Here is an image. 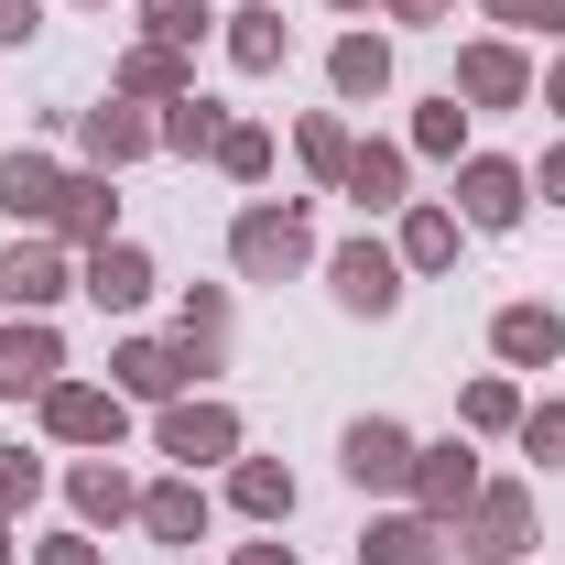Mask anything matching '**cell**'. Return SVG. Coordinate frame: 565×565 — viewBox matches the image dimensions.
I'll use <instances>...</instances> for the list:
<instances>
[{
	"label": "cell",
	"instance_id": "6da1fadb",
	"mask_svg": "<svg viewBox=\"0 0 565 565\" xmlns=\"http://www.w3.org/2000/svg\"><path fill=\"white\" fill-rule=\"evenodd\" d=\"M228 273L239 282L316 273V217H305V196H250V207L228 217Z\"/></svg>",
	"mask_w": 565,
	"mask_h": 565
},
{
	"label": "cell",
	"instance_id": "7a4b0ae2",
	"mask_svg": "<svg viewBox=\"0 0 565 565\" xmlns=\"http://www.w3.org/2000/svg\"><path fill=\"white\" fill-rule=\"evenodd\" d=\"M152 446L196 479V468H228L239 457V414L217 403V392H174V403H152Z\"/></svg>",
	"mask_w": 565,
	"mask_h": 565
},
{
	"label": "cell",
	"instance_id": "3957f363",
	"mask_svg": "<svg viewBox=\"0 0 565 565\" xmlns=\"http://www.w3.org/2000/svg\"><path fill=\"white\" fill-rule=\"evenodd\" d=\"M533 544V490L522 479H479V500L457 511V555L468 565H522Z\"/></svg>",
	"mask_w": 565,
	"mask_h": 565
},
{
	"label": "cell",
	"instance_id": "277c9868",
	"mask_svg": "<svg viewBox=\"0 0 565 565\" xmlns=\"http://www.w3.org/2000/svg\"><path fill=\"white\" fill-rule=\"evenodd\" d=\"M66 294H76V250L55 228H22V239L0 250V305H11V316H55Z\"/></svg>",
	"mask_w": 565,
	"mask_h": 565
},
{
	"label": "cell",
	"instance_id": "5b68a950",
	"mask_svg": "<svg viewBox=\"0 0 565 565\" xmlns=\"http://www.w3.org/2000/svg\"><path fill=\"white\" fill-rule=\"evenodd\" d=\"M403 282H414V273H403V250H392V239H370V228L327 250V294H338L349 316H370V327H381V316L403 305Z\"/></svg>",
	"mask_w": 565,
	"mask_h": 565
},
{
	"label": "cell",
	"instance_id": "8992f818",
	"mask_svg": "<svg viewBox=\"0 0 565 565\" xmlns=\"http://www.w3.org/2000/svg\"><path fill=\"white\" fill-rule=\"evenodd\" d=\"M44 435H55V446H87V457H120L131 403H120L109 381H55V392H44Z\"/></svg>",
	"mask_w": 565,
	"mask_h": 565
},
{
	"label": "cell",
	"instance_id": "52a82bcc",
	"mask_svg": "<svg viewBox=\"0 0 565 565\" xmlns=\"http://www.w3.org/2000/svg\"><path fill=\"white\" fill-rule=\"evenodd\" d=\"M446 87L468 98V120H479V109H533V66H522V44H511V33L457 44V76H446Z\"/></svg>",
	"mask_w": 565,
	"mask_h": 565
},
{
	"label": "cell",
	"instance_id": "ba28073f",
	"mask_svg": "<svg viewBox=\"0 0 565 565\" xmlns=\"http://www.w3.org/2000/svg\"><path fill=\"white\" fill-rule=\"evenodd\" d=\"M446 207L468 217V228H522V207H533V174L511 163V152H468L457 163V196Z\"/></svg>",
	"mask_w": 565,
	"mask_h": 565
},
{
	"label": "cell",
	"instance_id": "9c48e42d",
	"mask_svg": "<svg viewBox=\"0 0 565 565\" xmlns=\"http://www.w3.org/2000/svg\"><path fill=\"white\" fill-rule=\"evenodd\" d=\"M66 381V338H55V316H11L0 327V403H44Z\"/></svg>",
	"mask_w": 565,
	"mask_h": 565
},
{
	"label": "cell",
	"instance_id": "30bf717a",
	"mask_svg": "<svg viewBox=\"0 0 565 565\" xmlns=\"http://www.w3.org/2000/svg\"><path fill=\"white\" fill-rule=\"evenodd\" d=\"M152 250H141V239H98V250H87V262H76V294H87V305H98V316H141V305H152Z\"/></svg>",
	"mask_w": 565,
	"mask_h": 565
},
{
	"label": "cell",
	"instance_id": "8fae6325",
	"mask_svg": "<svg viewBox=\"0 0 565 565\" xmlns=\"http://www.w3.org/2000/svg\"><path fill=\"white\" fill-rule=\"evenodd\" d=\"M338 468H349V490H414V435L392 414H359L338 435Z\"/></svg>",
	"mask_w": 565,
	"mask_h": 565
},
{
	"label": "cell",
	"instance_id": "7c38bea8",
	"mask_svg": "<svg viewBox=\"0 0 565 565\" xmlns=\"http://www.w3.org/2000/svg\"><path fill=\"white\" fill-rule=\"evenodd\" d=\"M479 500V446L468 435H446V446H414V511L424 522H446L457 533V511Z\"/></svg>",
	"mask_w": 565,
	"mask_h": 565
},
{
	"label": "cell",
	"instance_id": "4fadbf2b",
	"mask_svg": "<svg viewBox=\"0 0 565 565\" xmlns=\"http://www.w3.org/2000/svg\"><path fill=\"white\" fill-rule=\"evenodd\" d=\"M109 392L120 403H174V392H196V359L174 349V338H120L109 349Z\"/></svg>",
	"mask_w": 565,
	"mask_h": 565
},
{
	"label": "cell",
	"instance_id": "5bb4252c",
	"mask_svg": "<svg viewBox=\"0 0 565 565\" xmlns=\"http://www.w3.org/2000/svg\"><path fill=\"white\" fill-rule=\"evenodd\" d=\"M76 141H87V163H98V174H131L141 152H163L152 109H141V98H120V87H109V98H98V109L76 120Z\"/></svg>",
	"mask_w": 565,
	"mask_h": 565
},
{
	"label": "cell",
	"instance_id": "9a60e30c",
	"mask_svg": "<svg viewBox=\"0 0 565 565\" xmlns=\"http://www.w3.org/2000/svg\"><path fill=\"white\" fill-rule=\"evenodd\" d=\"M338 196H349L359 217L414 207V152H403V141H349V174H338Z\"/></svg>",
	"mask_w": 565,
	"mask_h": 565
},
{
	"label": "cell",
	"instance_id": "2e32d148",
	"mask_svg": "<svg viewBox=\"0 0 565 565\" xmlns=\"http://www.w3.org/2000/svg\"><path fill=\"white\" fill-rule=\"evenodd\" d=\"M490 359H500V370H555V359H565V316L544 305V294L500 305V316H490Z\"/></svg>",
	"mask_w": 565,
	"mask_h": 565
},
{
	"label": "cell",
	"instance_id": "e0dca14e",
	"mask_svg": "<svg viewBox=\"0 0 565 565\" xmlns=\"http://www.w3.org/2000/svg\"><path fill=\"white\" fill-rule=\"evenodd\" d=\"M55 239H66L76 262H87L98 239H120V174H98V163L66 174V196H55Z\"/></svg>",
	"mask_w": 565,
	"mask_h": 565
},
{
	"label": "cell",
	"instance_id": "ac0fdd59",
	"mask_svg": "<svg viewBox=\"0 0 565 565\" xmlns=\"http://www.w3.org/2000/svg\"><path fill=\"white\" fill-rule=\"evenodd\" d=\"M66 500L87 533H120V522H141V479L120 468V457H76L66 468Z\"/></svg>",
	"mask_w": 565,
	"mask_h": 565
},
{
	"label": "cell",
	"instance_id": "d6986e66",
	"mask_svg": "<svg viewBox=\"0 0 565 565\" xmlns=\"http://www.w3.org/2000/svg\"><path fill=\"white\" fill-rule=\"evenodd\" d=\"M207 522H217V500H207V479H185V468L141 490V533H152V544H174V555H185V544H207Z\"/></svg>",
	"mask_w": 565,
	"mask_h": 565
},
{
	"label": "cell",
	"instance_id": "ffe728a7",
	"mask_svg": "<svg viewBox=\"0 0 565 565\" xmlns=\"http://www.w3.org/2000/svg\"><path fill=\"white\" fill-rule=\"evenodd\" d=\"M55 196H66L55 152H0V217L11 228H55Z\"/></svg>",
	"mask_w": 565,
	"mask_h": 565
},
{
	"label": "cell",
	"instance_id": "44dd1931",
	"mask_svg": "<svg viewBox=\"0 0 565 565\" xmlns=\"http://www.w3.org/2000/svg\"><path fill=\"white\" fill-rule=\"evenodd\" d=\"M446 555H457V533L424 522V511H381V522L359 533V565H446Z\"/></svg>",
	"mask_w": 565,
	"mask_h": 565
},
{
	"label": "cell",
	"instance_id": "7402d4cb",
	"mask_svg": "<svg viewBox=\"0 0 565 565\" xmlns=\"http://www.w3.org/2000/svg\"><path fill=\"white\" fill-rule=\"evenodd\" d=\"M217 22H228V66H239V76H282L294 22H282L273 0H239V11H217Z\"/></svg>",
	"mask_w": 565,
	"mask_h": 565
},
{
	"label": "cell",
	"instance_id": "603a6c76",
	"mask_svg": "<svg viewBox=\"0 0 565 565\" xmlns=\"http://www.w3.org/2000/svg\"><path fill=\"white\" fill-rule=\"evenodd\" d=\"M174 349L196 359V381L228 370V282H185V305H174Z\"/></svg>",
	"mask_w": 565,
	"mask_h": 565
},
{
	"label": "cell",
	"instance_id": "cb8c5ba5",
	"mask_svg": "<svg viewBox=\"0 0 565 565\" xmlns=\"http://www.w3.org/2000/svg\"><path fill=\"white\" fill-rule=\"evenodd\" d=\"M327 87H338V98H392V33H370V22H359V33H338V44H327Z\"/></svg>",
	"mask_w": 565,
	"mask_h": 565
},
{
	"label": "cell",
	"instance_id": "d4e9b609",
	"mask_svg": "<svg viewBox=\"0 0 565 565\" xmlns=\"http://www.w3.org/2000/svg\"><path fill=\"white\" fill-rule=\"evenodd\" d=\"M228 511L262 522V533H282L294 522V468L282 457H228Z\"/></svg>",
	"mask_w": 565,
	"mask_h": 565
},
{
	"label": "cell",
	"instance_id": "484cf974",
	"mask_svg": "<svg viewBox=\"0 0 565 565\" xmlns=\"http://www.w3.org/2000/svg\"><path fill=\"white\" fill-rule=\"evenodd\" d=\"M457 239H468V217L446 207V196H414L392 250H403V273H446V262H457Z\"/></svg>",
	"mask_w": 565,
	"mask_h": 565
},
{
	"label": "cell",
	"instance_id": "4316f807",
	"mask_svg": "<svg viewBox=\"0 0 565 565\" xmlns=\"http://www.w3.org/2000/svg\"><path fill=\"white\" fill-rule=\"evenodd\" d=\"M109 87L141 98V109H163V98H185V87H196V55H174V44H131V55L109 66Z\"/></svg>",
	"mask_w": 565,
	"mask_h": 565
},
{
	"label": "cell",
	"instance_id": "83f0119b",
	"mask_svg": "<svg viewBox=\"0 0 565 565\" xmlns=\"http://www.w3.org/2000/svg\"><path fill=\"white\" fill-rule=\"evenodd\" d=\"M152 131H163V152H217L228 109H217L207 87H185V98H163V109H152Z\"/></svg>",
	"mask_w": 565,
	"mask_h": 565
},
{
	"label": "cell",
	"instance_id": "f1b7e54d",
	"mask_svg": "<svg viewBox=\"0 0 565 565\" xmlns=\"http://www.w3.org/2000/svg\"><path fill=\"white\" fill-rule=\"evenodd\" d=\"M403 152H424V163H468V98H457V87H446V98H424Z\"/></svg>",
	"mask_w": 565,
	"mask_h": 565
},
{
	"label": "cell",
	"instance_id": "f546056e",
	"mask_svg": "<svg viewBox=\"0 0 565 565\" xmlns=\"http://www.w3.org/2000/svg\"><path fill=\"white\" fill-rule=\"evenodd\" d=\"M457 424H468V435H511V424H522V381H511V370H479V381L457 392Z\"/></svg>",
	"mask_w": 565,
	"mask_h": 565
},
{
	"label": "cell",
	"instance_id": "4dcf8cb0",
	"mask_svg": "<svg viewBox=\"0 0 565 565\" xmlns=\"http://www.w3.org/2000/svg\"><path fill=\"white\" fill-rule=\"evenodd\" d=\"M294 163H305L316 185H338V174H349V120H338V109H305V120H294Z\"/></svg>",
	"mask_w": 565,
	"mask_h": 565
},
{
	"label": "cell",
	"instance_id": "1f68e13d",
	"mask_svg": "<svg viewBox=\"0 0 565 565\" xmlns=\"http://www.w3.org/2000/svg\"><path fill=\"white\" fill-rule=\"evenodd\" d=\"M207 33H217L207 0H141V44H174V55H196Z\"/></svg>",
	"mask_w": 565,
	"mask_h": 565
},
{
	"label": "cell",
	"instance_id": "d6a6232c",
	"mask_svg": "<svg viewBox=\"0 0 565 565\" xmlns=\"http://www.w3.org/2000/svg\"><path fill=\"white\" fill-rule=\"evenodd\" d=\"M207 163H217V174H228V185H262V174H273V131H262V120H228Z\"/></svg>",
	"mask_w": 565,
	"mask_h": 565
},
{
	"label": "cell",
	"instance_id": "836d02e7",
	"mask_svg": "<svg viewBox=\"0 0 565 565\" xmlns=\"http://www.w3.org/2000/svg\"><path fill=\"white\" fill-rule=\"evenodd\" d=\"M44 500V457H22V446H0V522H22Z\"/></svg>",
	"mask_w": 565,
	"mask_h": 565
},
{
	"label": "cell",
	"instance_id": "e575fe53",
	"mask_svg": "<svg viewBox=\"0 0 565 565\" xmlns=\"http://www.w3.org/2000/svg\"><path fill=\"white\" fill-rule=\"evenodd\" d=\"M522 457H544V468H565V403H522Z\"/></svg>",
	"mask_w": 565,
	"mask_h": 565
},
{
	"label": "cell",
	"instance_id": "d590c367",
	"mask_svg": "<svg viewBox=\"0 0 565 565\" xmlns=\"http://www.w3.org/2000/svg\"><path fill=\"white\" fill-rule=\"evenodd\" d=\"M33 565H109L98 533H55V544H33Z\"/></svg>",
	"mask_w": 565,
	"mask_h": 565
},
{
	"label": "cell",
	"instance_id": "8d00e7d4",
	"mask_svg": "<svg viewBox=\"0 0 565 565\" xmlns=\"http://www.w3.org/2000/svg\"><path fill=\"white\" fill-rule=\"evenodd\" d=\"M522 174H533V196H544V207H565V141H544V163H522Z\"/></svg>",
	"mask_w": 565,
	"mask_h": 565
},
{
	"label": "cell",
	"instance_id": "74e56055",
	"mask_svg": "<svg viewBox=\"0 0 565 565\" xmlns=\"http://www.w3.org/2000/svg\"><path fill=\"white\" fill-rule=\"evenodd\" d=\"M44 33V0H0V44H33Z\"/></svg>",
	"mask_w": 565,
	"mask_h": 565
},
{
	"label": "cell",
	"instance_id": "f35d334b",
	"mask_svg": "<svg viewBox=\"0 0 565 565\" xmlns=\"http://www.w3.org/2000/svg\"><path fill=\"white\" fill-rule=\"evenodd\" d=\"M479 11H490L500 33H544V0H479Z\"/></svg>",
	"mask_w": 565,
	"mask_h": 565
},
{
	"label": "cell",
	"instance_id": "ab89813d",
	"mask_svg": "<svg viewBox=\"0 0 565 565\" xmlns=\"http://www.w3.org/2000/svg\"><path fill=\"white\" fill-rule=\"evenodd\" d=\"M228 565H305V555H294L282 533H262V544H239V555H228Z\"/></svg>",
	"mask_w": 565,
	"mask_h": 565
},
{
	"label": "cell",
	"instance_id": "60d3db41",
	"mask_svg": "<svg viewBox=\"0 0 565 565\" xmlns=\"http://www.w3.org/2000/svg\"><path fill=\"white\" fill-rule=\"evenodd\" d=\"M457 0H392V22H446Z\"/></svg>",
	"mask_w": 565,
	"mask_h": 565
},
{
	"label": "cell",
	"instance_id": "b9f144b4",
	"mask_svg": "<svg viewBox=\"0 0 565 565\" xmlns=\"http://www.w3.org/2000/svg\"><path fill=\"white\" fill-rule=\"evenodd\" d=\"M533 98H544V109H555V120H565V66H555V76H544V87H533Z\"/></svg>",
	"mask_w": 565,
	"mask_h": 565
},
{
	"label": "cell",
	"instance_id": "7bdbcfd3",
	"mask_svg": "<svg viewBox=\"0 0 565 565\" xmlns=\"http://www.w3.org/2000/svg\"><path fill=\"white\" fill-rule=\"evenodd\" d=\"M327 11H349V22H359V11H392V0H327Z\"/></svg>",
	"mask_w": 565,
	"mask_h": 565
},
{
	"label": "cell",
	"instance_id": "ee69618b",
	"mask_svg": "<svg viewBox=\"0 0 565 565\" xmlns=\"http://www.w3.org/2000/svg\"><path fill=\"white\" fill-rule=\"evenodd\" d=\"M544 33H555V44H565V0H544Z\"/></svg>",
	"mask_w": 565,
	"mask_h": 565
},
{
	"label": "cell",
	"instance_id": "f6af8a7d",
	"mask_svg": "<svg viewBox=\"0 0 565 565\" xmlns=\"http://www.w3.org/2000/svg\"><path fill=\"white\" fill-rule=\"evenodd\" d=\"M0 565H11V522H0Z\"/></svg>",
	"mask_w": 565,
	"mask_h": 565
},
{
	"label": "cell",
	"instance_id": "bcb514c9",
	"mask_svg": "<svg viewBox=\"0 0 565 565\" xmlns=\"http://www.w3.org/2000/svg\"><path fill=\"white\" fill-rule=\"evenodd\" d=\"M174 565H196V555H174Z\"/></svg>",
	"mask_w": 565,
	"mask_h": 565
}]
</instances>
